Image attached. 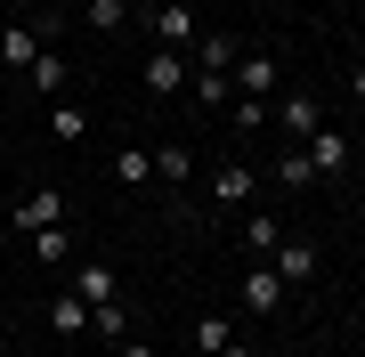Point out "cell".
Wrapping results in <instances>:
<instances>
[{
    "mask_svg": "<svg viewBox=\"0 0 365 357\" xmlns=\"http://www.w3.org/2000/svg\"><path fill=\"white\" fill-rule=\"evenodd\" d=\"M300 155H309V171H317V179H341V171L357 162V146H349V130H333V122H317V130L300 138Z\"/></svg>",
    "mask_w": 365,
    "mask_h": 357,
    "instance_id": "cell-1",
    "label": "cell"
},
{
    "mask_svg": "<svg viewBox=\"0 0 365 357\" xmlns=\"http://www.w3.org/2000/svg\"><path fill=\"white\" fill-rule=\"evenodd\" d=\"M41 227H66V187H33L16 203V236H41Z\"/></svg>",
    "mask_w": 365,
    "mask_h": 357,
    "instance_id": "cell-2",
    "label": "cell"
},
{
    "mask_svg": "<svg viewBox=\"0 0 365 357\" xmlns=\"http://www.w3.org/2000/svg\"><path fill=\"white\" fill-rule=\"evenodd\" d=\"M268 122H276V130H284V138L300 146V138H309V130H317V122H325V114H317V98L284 90V98H268Z\"/></svg>",
    "mask_w": 365,
    "mask_h": 357,
    "instance_id": "cell-3",
    "label": "cell"
},
{
    "mask_svg": "<svg viewBox=\"0 0 365 357\" xmlns=\"http://www.w3.org/2000/svg\"><path fill=\"white\" fill-rule=\"evenodd\" d=\"M187 90V49H146V98H179Z\"/></svg>",
    "mask_w": 365,
    "mask_h": 357,
    "instance_id": "cell-4",
    "label": "cell"
},
{
    "mask_svg": "<svg viewBox=\"0 0 365 357\" xmlns=\"http://www.w3.org/2000/svg\"><path fill=\"white\" fill-rule=\"evenodd\" d=\"M235 90H244V98H260V106H268V98H276V57L268 49H244V57H235Z\"/></svg>",
    "mask_w": 365,
    "mask_h": 357,
    "instance_id": "cell-5",
    "label": "cell"
},
{
    "mask_svg": "<svg viewBox=\"0 0 365 357\" xmlns=\"http://www.w3.org/2000/svg\"><path fill=\"white\" fill-rule=\"evenodd\" d=\"M155 41H163V49H187V41H203V33H195V9H187V0H163V9H155Z\"/></svg>",
    "mask_w": 365,
    "mask_h": 357,
    "instance_id": "cell-6",
    "label": "cell"
},
{
    "mask_svg": "<svg viewBox=\"0 0 365 357\" xmlns=\"http://www.w3.org/2000/svg\"><path fill=\"white\" fill-rule=\"evenodd\" d=\"M49 333H57V341H73V333H90V301H81L73 284H66V292L49 301Z\"/></svg>",
    "mask_w": 365,
    "mask_h": 357,
    "instance_id": "cell-7",
    "label": "cell"
},
{
    "mask_svg": "<svg viewBox=\"0 0 365 357\" xmlns=\"http://www.w3.org/2000/svg\"><path fill=\"white\" fill-rule=\"evenodd\" d=\"M73 292H81V301H90V309L122 301V284H114V268H106V260H81V268H73Z\"/></svg>",
    "mask_w": 365,
    "mask_h": 357,
    "instance_id": "cell-8",
    "label": "cell"
},
{
    "mask_svg": "<svg viewBox=\"0 0 365 357\" xmlns=\"http://www.w3.org/2000/svg\"><path fill=\"white\" fill-rule=\"evenodd\" d=\"M41 49H49V41H41L33 25H9V33H0V66H16V73H33Z\"/></svg>",
    "mask_w": 365,
    "mask_h": 357,
    "instance_id": "cell-9",
    "label": "cell"
},
{
    "mask_svg": "<svg viewBox=\"0 0 365 357\" xmlns=\"http://www.w3.org/2000/svg\"><path fill=\"white\" fill-rule=\"evenodd\" d=\"M252 162H220V171H211V203H252Z\"/></svg>",
    "mask_w": 365,
    "mask_h": 357,
    "instance_id": "cell-10",
    "label": "cell"
},
{
    "mask_svg": "<svg viewBox=\"0 0 365 357\" xmlns=\"http://www.w3.org/2000/svg\"><path fill=\"white\" fill-rule=\"evenodd\" d=\"M244 309H260V317H268V309H284V276L252 260V276H244Z\"/></svg>",
    "mask_w": 365,
    "mask_h": 357,
    "instance_id": "cell-11",
    "label": "cell"
},
{
    "mask_svg": "<svg viewBox=\"0 0 365 357\" xmlns=\"http://www.w3.org/2000/svg\"><path fill=\"white\" fill-rule=\"evenodd\" d=\"M235 57H244L235 33H203V41H195V66H203V73H235Z\"/></svg>",
    "mask_w": 365,
    "mask_h": 357,
    "instance_id": "cell-12",
    "label": "cell"
},
{
    "mask_svg": "<svg viewBox=\"0 0 365 357\" xmlns=\"http://www.w3.org/2000/svg\"><path fill=\"white\" fill-rule=\"evenodd\" d=\"M235 349V325L220 317V309H211V317H195V357H227Z\"/></svg>",
    "mask_w": 365,
    "mask_h": 357,
    "instance_id": "cell-13",
    "label": "cell"
},
{
    "mask_svg": "<svg viewBox=\"0 0 365 357\" xmlns=\"http://www.w3.org/2000/svg\"><path fill=\"white\" fill-rule=\"evenodd\" d=\"M268 260H276V276H284V284H309V276H317V252H309V244H276Z\"/></svg>",
    "mask_w": 365,
    "mask_h": 357,
    "instance_id": "cell-14",
    "label": "cell"
},
{
    "mask_svg": "<svg viewBox=\"0 0 365 357\" xmlns=\"http://www.w3.org/2000/svg\"><path fill=\"white\" fill-rule=\"evenodd\" d=\"M33 90L41 98H66V49H41L33 57Z\"/></svg>",
    "mask_w": 365,
    "mask_h": 357,
    "instance_id": "cell-15",
    "label": "cell"
},
{
    "mask_svg": "<svg viewBox=\"0 0 365 357\" xmlns=\"http://www.w3.org/2000/svg\"><path fill=\"white\" fill-rule=\"evenodd\" d=\"M195 106L227 114V106H235V81H227V73H195Z\"/></svg>",
    "mask_w": 365,
    "mask_h": 357,
    "instance_id": "cell-16",
    "label": "cell"
},
{
    "mask_svg": "<svg viewBox=\"0 0 365 357\" xmlns=\"http://www.w3.org/2000/svg\"><path fill=\"white\" fill-rule=\"evenodd\" d=\"M81 16H90V33H122L130 25V0H90Z\"/></svg>",
    "mask_w": 365,
    "mask_h": 357,
    "instance_id": "cell-17",
    "label": "cell"
},
{
    "mask_svg": "<svg viewBox=\"0 0 365 357\" xmlns=\"http://www.w3.org/2000/svg\"><path fill=\"white\" fill-rule=\"evenodd\" d=\"M90 333H106V341H130V309H122V301L90 309Z\"/></svg>",
    "mask_w": 365,
    "mask_h": 357,
    "instance_id": "cell-18",
    "label": "cell"
},
{
    "mask_svg": "<svg viewBox=\"0 0 365 357\" xmlns=\"http://www.w3.org/2000/svg\"><path fill=\"white\" fill-rule=\"evenodd\" d=\"M25 244H33L41 268H66V227H41V236H25Z\"/></svg>",
    "mask_w": 365,
    "mask_h": 357,
    "instance_id": "cell-19",
    "label": "cell"
},
{
    "mask_svg": "<svg viewBox=\"0 0 365 357\" xmlns=\"http://www.w3.org/2000/svg\"><path fill=\"white\" fill-rule=\"evenodd\" d=\"M244 244H252V252H260V260H268V252L284 244V227H276L268 212H252V227H244Z\"/></svg>",
    "mask_w": 365,
    "mask_h": 357,
    "instance_id": "cell-20",
    "label": "cell"
},
{
    "mask_svg": "<svg viewBox=\"0 0 365 357\" xmlns=\"http://www.w3.org/2000/svg\"><path fill=\"white\" fill-rule=\"evenodd\" d=\"M114 179H155V155H146V146H122V155H114Z\"/></svg>",
    "mask_w": 365,
    "mask_h": 357,
    "instance_id": "cell-21",
    "label": "cell"
},
{
    "mask_svg": "<svg viewBox=\"0 0 365 357\" xmlns=\"http://www.w3.org/2000/svg\"><path fill=\"white\" fill-rule=\"evenodd\" d=\"M81 130H90V114H73V106H66V98H57V114H49V138H66V146H73Z\"/></svg>",
    "mask_w": 365,
    "mask_h": 357,
    "instance_id": "cell-22",
    "label": "cell"
},
{
    "mask_svg": "<svg viewBox=\"0 0 365 357\" xmlns=\"http://www.w3.org/2000/svg\"><path fill=\"white\" fill-rule=\"evenodd\" d=\"M276 179H284V187H317V171H309V155H300V146L276 162Z\"/></svg>",
    "mask_w": 365,
    "mask_h": 357,
    "instance_id": "cell-23",
    "label": "cell"
},
{
    "mask_svg": "<svg viewBox=\"0 0 365 357\" xmlns=\"http://www.w3.org/2000/svg\"><path fill=\"white\" fill-rule=\"evenodd\" d=\"M227 122H235V130H260V122H268V106H260V98H235V106H227Z\"/></svg>",
    "mask_w": 365,
    "mask_h": 357,
    "instance_id": "cell-24",
    "label": "cell"
},
{
    "mask_svg": "<svg viewBox=\"0 0 365 357\" xmlns=\"http://www.w3.org/2000/svg\"><path fill=\"white\" fill-rule=\"evenodd\" d=\"M155 179H187V146H155Z\"/></svg>",
    "mask_w": 365,
    "mask_h": 357,
    "instance_id": "cell-25",
    "label": "cell"
},
{
    "mask_svg": "<svg viewBox=\"0 0 365 357\" xmlns=\"http://www.w3.org/2000/svg\"><path fill=\"white\" fill-rule=\"evenodd\" d=\"M349 98H357V106H365V57H357V66H349Z\"/></svg>",
    "mask_w": 365,
    "mask_h": 357,
    "instance_id": "cell-26",
    "label": "cell"
},
{
    "mask_svg": "<svg viewBox=\"0 0 365 357\" xmlns=\"http://www.w3.org/2000/svg\"><path fill=\"white\" fill-rule=\"evenodd\" d=\"M49 9H57V16H73V9H90V0H49Z\"/></svg>",
    "mask_w": 365,
    "mask_h": 357,
    "instance_id": "cell-27",
    "label": "cell"
},
{
    "mask_svg": "<svg viewBox=\"0 0 365 357\" xmlns=\"http://www.w3.org/2000/svg\"><path fill=\"white\" fill-rule=\"evenodd\" d=\"M122 357H155V349H146V341H122Z\"/></svg>",
    "mask_w": 365,
    "mask_h": 357,
    "instance_id": "cell-28",
    "label": "cell"
},
{
    "mask_svg": "<svg viewBox=\"0 0 365 357\" xmlns=\"http://www.w3.org/2000/svg\"><path fill=\"white\" fill-rule=\"evenodd\" d=\"M309 357H325V349H309Z\"/></svg>",
    "mask_w": 365,
    "mask_h": 357,
    "instance_id": "cell-29",
    "label": "cell"
}]
</instances>
